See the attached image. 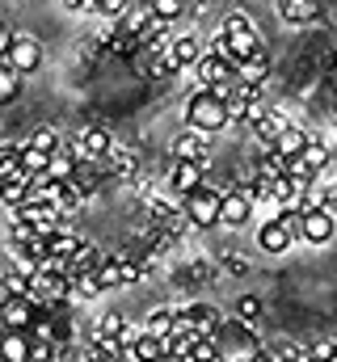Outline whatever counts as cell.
Segmentation results:
<instances>
[{"label":"cell","mask_w":337,"mask_h":362,"mask_svg":"<svg viewBox=\"0 0 337 362\" xmlns=\"http://www.w3.org/2000/svg\"><path fill=\"white\" fill-rule=\"evenodd\" d=\"M185 127H194L202 135H219L232 127V110L215 89H194L185 97Z\"/></svg>","instance_id":"obj_1"},{"label":"cell","mask_w":337,"mask_h":362,"mask_svg":"<svg viewBox=\"0 0 337 362\" xmlns=\"http://www.w3.org/2000/svg\"><path fill=\"white\" fill-rule=\"evenodd\" d=\"M215 346H219V362H257L261 358V341L253 337L249 320H224V329L215 333Z\"/></svg>","instance_id":"obj_2"},{"label":"cell","mask_w":337,"mask_h":362,"mask_svg":"<svg viewBox=\"0 0 337 362\" xmlns=\"http://www.w3.org/2000/svg\"><path fill=\"white\" fill-rule=\"evenodd\" d=\"M181 211H185V219L194 228H215L219 223V211H224V189L202 185V189H194V194L181 198Z\"/></svg>","instance_id":"obj_3"},{"label":"cell","mask_w":337,"mask_h":362,"mask_svg":"<svg viewBox=\"0 0 337 362\" xmlns=\"http://www.w3.org/2000/svg\"><path fill=\"white\" fill-rule=\"evenodd\" d=\"M219 34L232 42V55H236V64H241L245 55H253L257 47H265L249 13H228V17H224V25H219Z\"/></svg>","instance_id":"obj_4"},{"label":"cell","mask_w":337,"mask_h":362,"mask_svg":"<svg viewBox=\"0 0 337 362\" xmlns=\"http://www.w3.org/2000/svg\"><path fill=\"white\" fill-rule=\"evenodd\" d=\"M38 320H47V316L30 295H4L0 299V329H34Z\"/></svg>","instance_id":"obj_5"},{"label":"cell","mask_w":337,"mask_h":362,"mask_svg":"<svg viewBox=\"0 0 337 362\" xmlns=\"http://www.w3.org/2000/svg\"><path fill=\"white\" fill-rule=\"evenodd\" d=\"M4 64H8L13 72H21V76H34V72L42 68V42H38V38L17 34V38H13V47H8V55H4Z\"/></svg>","instance_id":"obj_6"},{"label":"cell","mask_w":337,"mask_h":362,"mask_svg":"<svg viewBox=\"0 0 337 362\" xmlns=\"http://www.w3.org/2000/svg\"><path fill=\"white\" fill-rule=\"evenodd\" d=\"M168 152H173V160H194V165H207V160H211V135H202V131L185 127L181 135H173Z\"/></svg>","instance_id":"obj_7"},{"label":"cell","mask_w":337,"mask_h":362,"mask_svg":"<svg viewBox=\"0 0 337 362\" xmlns=\"http://www.w3.org/2000/svg\"><path fill=\"white\" fill-rule=\"evenodd\" d=\"M194 76H198V89H224V85L236 81V68H232L228 59H219V55L207 51V55L194 64Z\"/></svg>","instance_id":"obj_8"},{"label":"cell","mask_w":337,"mask_h":362,"mask_svg":"<svg viewBox=\"0 0 337 362\" xmlns=\"http://www.w3.org/2000/svg\"><path fill=\"white\" fill-rule=\"evenodd\" d=\"M110 131L105 127H97V122H84L81 135H76V144H72V152L81 156V160H101V156H110Z\"/></svg>","instance_id":"obj_9"},{"label":"cell","mask_w":337,"mask_h":362,"mask_svg":"<svg viewBox=\"0 0 337 362\" xmlns=\"http://www.w3.org/2000/svg\"><path fill=\"white\" fill-rule=\"evenodd\" d=\"M337 232V215L329 206H316V211H304V240L308 245H329Z\"/></svg>","instance_id":"obj_10"},{"label":"cell","mask_w":337,"mask_h":362,"mask_svg":"<svg viewBox=\"0 0 337 362\" xmlns=\"http://www.w3.org/2000/svg\"><path fill=\"white\" fill-rule=\"evenodd\" d=\"M202 169L207 165H194V160H173V173H168V189L173 194H194V189H202L207 181H202Z\"/></svg>","instance_id":"obj_11"},{"label":"cell","mask_w":337,"mask_h":362,"mask_svg":"<svg viewBox=\"0 0 337 362\" xmlns=\"http://www.w3.org/2000/svg\"><path fill=\"white\" fill-rule=\"evenodd\" d=\"M236 81H241V85H253V89H261V85L270 81V55H265V47H257L253 55H245V59L236 64Z\"/></svg>","instance_id":"obj_12"},{"label":"cell","mask_w":337,"mask_h":362,"mask_svg":"<svg viewBox=\"0 0 337 362\" xmlns=\"http://www.w3.org/2000/svg\"><path fill=\"white\" fill-rule=\"evenodd\" d=\"M253 219V198L245 189H232V194H224V211H219V223H228V228H245Z\"/></svg>","instance_id":"obj_13"},{"label":"cell","mask_w":337,"mask_h":362,"mask_svg":"<svg viewBox=\"0 0 337 362\" xmlns=\"http://www.w3.org/2000/svg\"><path fill=\"white\" fill-rule=\"evenodd\" d=\"M202 55H207V51H202V42H198L194 34H181V38H173V42H168V59H173V68H177V72H181V68H194Z\"/></svg>","instance_id":"obj_14"},{"label":"cell","mask_w":337,"mask_h":362,"mask_svg":"<svg viewBox=\"0 0 337 362\" xmlns=\"http://www.w3.org/2000/svg\"><path fill=\"white\" fill-rule=\"evenodd\" d=\"M249 127H253V135H257V139H261L265 148H274V144H278V135H282V131H287L291 122H287V118H282L278 110H261V114L253 118Z\"/></svg>","instance_id":"obj_15"},{"label":"cell","mask_w":337,"mask_h":362,"mask_svg":"<svg viewBox=\"0 0 337 362\" xmlns=\"http://www.w3.org/2000/svg\"><path fill=\"white\" fill-rule=\"evenodd\" d=\"M257 245H261L270 257H278V253H287V249H291V232L278 223V215H274L270 223H261V228H257Z\"/></svg>","instance_id":"obj_16"},{"label":"cell","mask_w":337,"mask_h":362,"mask_svg":"<svg viewBox=\"0 0 337 362\" xmlns=\"http://www.w3.org/2000/svg\"><path fill=\"white\" fill-rule=\"evenodd\" d=\"M185 316H190V325L202 333V337H215L219 329H224V316H219V308H211V303H190V308H181Z\"/></svg>","instance_id":"obj_17"},{"label":"cell","mask_w":337,"mask_h":362,"mask_svg":"<svg viewBox=\"0 0 337 362\" xmlns=\"http://www.w3.org/2000/svg\"><path fill=\"white\" fill-rule=\"evenodd\" d=\"M30 333L25 329H4L0 333V358L4 362H30Z\"/></svg>","instance_id":"obj_18"},{"label":"cell","mask_w":337,"mask_h":362,"mask_svg":"<svg viewBox=\"0 0 337 362\" xmlns=\"http://www.w3.org/2000/svg\"><path fill=\"white\" fill-rule=\"evenodd\" d=\"M278 17L287 25H312L321 17V4L316 0H278Z\"/></svg>","instance_id":"obj_19"},{"label":"cell","mask_w":337,"mask_h":362,"mask_svg":"<svg viewBox=\"0 0 337 362\" xmlns=\"http://www.w3.org/2000/svg\"><path fill=\"white\" fill-rule=\"evenodd\" d=\"M81 245H84L81 236H72V232H64V228H59V232H51V236H47V262L64 266V262H68Z\"/></svg>","instance_id":"obj_20"},{"label":"cell","mask_w":337,"mask_h":362,"mask_svg":"<svg viewBox=\"0 0 337 362\" xmlns=\"http://www.w3.org/2000/svg\"><path fill=\"white\" fill-rule=\"evenodd\" d=\"M127 358H135V362H168L165 358V341H161V337H152V333H144V337L127 350Z\"/></svg>","instance_id":"obj_21"},{"label":"cell","mask_w":337,"mask_h":362,"mask_svg":"<svg viewBox=\"0 0 337 362\" xmlns=\"http://www.w3.org/2000/svg\"><path fill=\"white\" fill-rule=\"evenodd\" d=\"M308 144H312V139H308V131H299V127H295V122H291V127H287V131H282V135H278V144H274V152H278V156H287V160H291V156H299V152H304V148H308Z\"/></svg>","instance_id":"obj_22"},{"label":"cell","mask_w":337,"mask_h":362,"mask_svg":"<svg viewBox=\"0 0 337 362\" xmlns=\"http://www.w3.org/2000/svg\"><path fill=\"white\" fill-rule=\"evenodd\" d=\"M25 144H30L34 152H42V156H55V152L64 148V144H59V131H55V127H38V131H34V135H30Z\"/></svg>","instance_id":"obj_23"},{"label":"cell","mask_w":337,"mask_h":362,"mask_svg":"<svg viewBox=\"0 0 337 362\" xmlns=\"http://www.w3.org/2000/svg\"><path fill=\"white\" fill-rule=\"evenodd\" d=\"M144 333H152V337H173V308H156V312L144 320Z\"/></svg>","instance_id":"obj_24"},{"label":"cell","mask_w":337,"mask_h":362,"mask_svg":"<svg viewBox=\"0 0 337 362\" xmlns=\"http://www.w3.org/2000/svg\"><path fill=\"white\" fill-rule=\"evenodd\" d=\"M17 93H21V72H13L8 64H0V105L17 101Z\"/></svg>","instance_id":"obj_25"},{"label":"cell","mask_w":337,"mask_h":362,"mask_svg":"<svg viewBox=\"0 0 337 362\" xmlns=\"http://www.w3.org/2000/svg\"><path fill=\"white\" fill-rule=\"evenodd\" d=\"M131 173H135V152L110 148V177H131Z\"/></svg>","instance_id":"obj_26"},{"label":"cell","mask_w":337,"mask_h":362,"mask_svg":"<svg viewBox=\"0 0 337 362\" xmlns=\"http://www.w3.org/2000/svg\"><path fill=\"white\" fill-rule=\"evenodd\" d=\"M278 223L291 232V240H304V211L291 202V206H278Z\"/></svg>","instance_id":"obj_27"},{"label":"cell","mask_w":337,"mask_h":362,"mask_svg":"<svg viewBox=\"0 0 337 362\" xmlns=\"http://www.w3.org/2000/svg\"><path fill=\"white\" fill-rule=\"evenodd\" d=\"M93 274H97L101 291H114V286H122V266H118V257H105V262H101Z\"/></svg>","instance_id":"obj_28"},{"label":"cell","mask_w":337,"mask_h":362,"mask_svg":"<svg viewBox=\"0 0 337 362\" xmlns=\"http://www.w3.org/2000/svg\"><path fill=\"white\" fill-rule=\"evenodd\" d=\"M0 202H4V206H21V202H30V181H21V177L4 181V194H0Z\"/></svg>","instance_id":"obj_29"},{"label":"cell","mask_w":337,"mask_h":362,"mask_svg":"<svg viewBox=\"0 0 337 362\" xmlns=\"http://www.w3.org/2000/svg\"><path fill=\"white\" fill-rule=\"evenodd\" d=\"M68 282H72V295H76V299H97V295H101L97 274H76V278H68Z\"/></svg>","instance_id":"obj_30"},{"label":"cell","mask_w":337,"mask_h":362,"mask_svg":"<svg viewBox=\"0 0 337 362\" xmlns=\"http://www.w3.org/2000/svg\"><path fill=\"white\" fill-rule=\"evenodd\" d=\"M148 8H152V17H161V21H177V17L185 13V0H148Z\"/></svg>","instance_id":"obj_31"},{"label":"cell","mask_w":337,"mask_h":362,"mask_svg":"<svg viewBox=\"0 0 337 362\" xmlns=\"http://www.w3.org/2000/svg\"><path fill=\"white\" fill-rule=\"evenodd\" d=\"M47 160H51V156H42V152H34L30 144H21V169H25L30 177H38V173H47Z\"/></svg>","instance_id":"obj_32"},{"label":"cell","mask_w":337,"mask_h":362,"mask_svg":"<svg viewBox=\"0 0 337 362\" xmlns=\"http://www.w3.org/2000/svg\"><path fill=\"white\" fill-rule=\"evenodd\" d=\"M299 156H304V160H308L316 173H325V169H329V148H325V144H316V139H312V144H308Z\"/></svg>","instance_id":"obj_33"},{"label":"cell","mask_w":337,"mask_h":362,"mask_svg":"<svg viewBox=\"0 0 337 362\" xmlns=\"http://www.w3.org/2000/svg\"><path fill=\"white\" fill-rule=\"evenodd\" d=\"M236 316L253 325V320L261 316V299H257V295H241V299H236Z\"/></svg>","instance_id":"obj_34"},{"label":"cell","mask_w":337,"mask_h":362,"mask_svg":"<svg viewBox=\"0 0 337 362\" xmlns=\"http://www.w3.org/2000/svg\"><path fill=\"white\" fill-rule=\"evenodd\" d=\"M190 362H219V346H215V337H202V341L194 346Z\"/></svg>","instance_id":"obj_35"},{"label":"cell","mask_w":337,"mask_h":362,"mask_svg":"<svg viewBox=\"0 0 337 362\" xmlns=\"http://www.w3.org/2000/svg\"><path fill=\"white\" fill-rule=\"evenodd\" d=\"M122 325H127V320H122L118 312H105V316L97 320V333H105V337H118V333H122Z\"/></svg>","instance_id":"obj_36"},{"label":"cell","mask_w":337,"mask_h":362,"mask_svg":"<svg viewBox=\"0 0 337 362\" xmlns=\"http://www.w3.org/2000/svg\"><path fill=\"white\" fill-rule=\"evenodd\" d=\"M211 55H219V59H228V64L236 68V55H232V42H228L224 34H215V38H211Z\"/></svg>","instance_id":"obj_37"},{"label":"cell","mask_w":337,"mask_h":362,"mask_svg":"<svg viewBox=\"0 0 337 362\" xmlns=\"http://www.w3.org/2000/svg\"><path fill=\"white\" fill-rule=\"evenodd\" d=\"M139 337H144V325H122V333H118V346H122V354H127V350H131Z\"/></svg>","instance_id":"obj_38"},{"label":"cell","mask_w":337,"mask_h":362,"mask_svg":"<svg viewBox=\"0 0 337 362\" xmlns=\"http://www.w3.org/2000/svg\"><path fill=\"white\" fill-rule=\"evenodd\" d=\"M308 354H312V358H321V362H337V346H333V341H316Z\"/></svg>","instance_id":"obj_39"},{"label":"cell","mask_w":337,"mask_h":362,"mask_svg":"<svg viewBox=\"0 0 337 362\" xmlns=\"http://www.w3.org/2000/svg\"><path fill=\"white\" fill-rule=\"evenodd\" d=\"M224 270L228 274H249V262L241 253H224Z\"/></svg>","instance_id":"obj_40"},{"label":"cell","mask_w":337,"mask_h":362,"mask_svg":"<svg viewBox=\"0 0 337 362\" xmlns=\"http://www.w3.org/2000/svg\"><path fill=\"white\" fill-rule=\"evenodd\" d=\"M13 38H17V34H13V25L0 17V64H4V55H8V47H13Z\"/></svg>","instance_id":"obj_41"},{"label":"cell","mask_w":337,"mask_h":362,"mask_svg":"<svg viewBox=\"0 0 337 362\" xmlns=\"http://www.w3.org/2000/svg\"><path fill=\"white\" fill-rule=\"evenodd\" d=\"M329 211L337 215V185H329Z\"/></svg>","instance_id":"obj_42"},{"label":"cell","mask_w":337,"mask_h":362,"mask_svg":"<svg viewBox=\"0 0 337 362\" xmlns=\"http://www.w3.org/2000/svg\"><path fill=\"white\" fill-rule=\"evenodd\" d=\"M84 362H122V358H105V354H88Z\"/></svg>","instance_id":"obj_43"},{"label":"cell","mask_w":337,"mask_h":362,"mask_svg":"<svg viewBox=\"0 0 337 362\" xmlns=\"http://www.w3.org/2000/svg\"><path fill=\"white\" fill-rule=\"evenodd\" d=\"M304 362H321V358H312V354H304Z\"/></svg>","instance_id":"obj_44"},{"label":"cell","mask_w":337,"mask_h":362,"mask_svg":"<svg viewBox=\"0 0 337 362\" xmlns=\"http://www.w3.org/2000/svg\"><path fill=\"white\" fill-rule=\"evenodd\" d=\"M0 194H4V177H0Z\"/></svg>","instance_id":"obj_45"},{"label":"cell","mask_w":337,"mask_h":362,"mask_svg":"<svg viewBox=\"0 0 337 362\" xmlns=\"http://www.w3.org/2000/svg\"><path fill=\"white\" fill-rule=\"evenodd\" d=\"M282 362H299V358H282Z\"/></svg>","instance_id":"obj_46"},{"label":"cell","mask_w":337,"mask_h":362,"mask_svg":"<svg viewBox=\"0 0 337 362\" xmlns=\"http://www.w3.org/2000/svg\"><path fill=\"white\" fill-rule=\"evenodd\" d=\"M135 4H148V0H135Z\"/></svg>","instance_id":"obj_47"},{"label":"cell","mask_w":337,"mask_h":362,"mask_svg":"<svg viewBox=\"0 0 337 362\" xmlns=\"http://www.w3.org/2000/svg\"><path fill=\"white\" fill-rule=\"evenodd\" d=\"M0 4H4V0H0Z\"/></svg>","instance_id":"obj_48"},{"label":"cell","mask_w":337,"mask_h":362,"mask_svg":"<svg viewBox=\"0 0 337 362\" xmlns=\"http://www.w3.org/2000/svg\"><path fill=\"white\" fill-rule=\"evenodd\" d=\"M0 333H4V329H0Z\"/></svg>","instance_id":"obj_49"},{"label":"cell","mask_w":337,"mask_h":362,"mask_svg":"<svg viewBox=\"0 0 337 362\" xmlns=\"http://www.w3.org/2000/svg\"><path fill=\"white\" fill-rule=\"evenodd\" d=\"M51 362H55V358H51Z\"/></svg>","instance_id":"obj_50"}]
</instances>
